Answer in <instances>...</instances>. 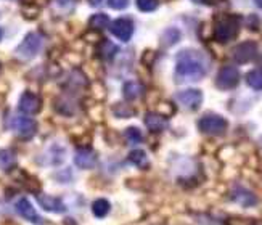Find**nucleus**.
I'll list each match as a JSON object with an SVG mask.
<instances>
[{
  "mask_svg": "<svg viewBox=\"0 0 262 225\" xmlns=\"http://www.w3.org/2000/svg\"><path fill=\"white\" fill-rule=\"evenodd\" d=\"M111 209V205H110V201L105 199V198H98L94 201V205H92V211L97 217H105L106 214L110 212Z\"/></svg>",
  "mask_w": 262,
  "mask_h": 225,
  "instance_id": "obj_23",
  "label": "nucleus"
},
{
  "mask_svg": "<svg viewBox=\"0 0 262 225\" xmlns=\"http://www.w3.org/2000/svg\"><path fill=\"white\" fill-rule=\"evenodd\" d=\"M119 109H122V111H118V112H115V115L118 116V118H129V116H132L134 115V111L127 106V105H116Z\"/></svg>",
  "mask_w": 262,
  "mask_h": 225,
  "instance_id": "obj_28",
  "label": "nucleus"
},
{
  "mask_svg": "<svg viewBox=\"0 0 262 225\" xmlns=\"http://www.w3.org/2000/svg\"><path fill=\"white\" fill-rule=\"evenodd\" d=\"M108 5L113 10H124L129 7V0H108Z\"/></svg>",
  "mask_w": 262,
  "mask_h": 225,
  "instance_id": "obj_27",
  "label": "nucleus"
},
{
  "mask_svg": "<svg viewBox=\"0 0 262 225\" xmlns=\"http://www.w3.org/2000/svg\"><path fill=\"white\" fill-rule=\"evenodd\" d=\"M43 45V37L39 32H29L26 37L21 40V43L16 47L15 55L19 60H32L34 56H37L39 52L42 50Z\"/></svg>",
  "mask_w": 262,
  "mask_h": 225,
  "instance_id": "obj_3",
  "label": "nucleus"
},
{
  "mask_svg": "<svg viewBox=\"0 0 262 225\" xmlns=\"http://www.w3.org/2000/svg\"><path fill=\"white\" fill-rule=\"evenodd\" d=\"M209 60L201 50L196 49H184L177 53L176 60V82H198L208 74Z\"/></svg>",
  "mask_w": 262,
  "mask_h": 225,
  "instance_id": "obj_1",
  "label": "nucleus"
},
{
  "mask_svg": "<svg viewBox=\"0 0 262 225\" xmlns=\"http://www.w3.org/2000/svg\"><path fill=\"white\" fill-rule=\"evenodd\" d=\"M89 2H90V5H92V7H97V5H100L101 0H89Z\"/></svg>",
  "mask_w": 262,
  "mask_h": 225,
  "instance_id": "obj_31",
  "label": "nucleus"
},
{
  "mask_svg": "<svg viewBox=\"0 0 262 225\" xmlns=\"http://www.w3.org/2000/svg\"><path fill=\"white\" fill-rule=\"evenodd\" d=\"M110 31L119 40L127 42L134 34V21L130 18H118L110 25Z\"/></svg>",
  "mask_w": 262,
  "mask_h": 225,
  "instance_id": "obj_9",
  "label": "nucleus"
},
{
  "mask_svg": "<svg viewBox=\"0 0 262 225\" xmlns=\"http://www.w3.org/2000/svg\"><path fill=\"white\" fill-rule=\"evenodd\" d=\"M135 5L140 11L150 13V11H155L159 7V0H135Z\"/></svg>",
  "mask_w": 262,
  "mask_h": 225,
  "instance_id": "obj_26",
  "label": "nucleus"
},
{
  "mask_svg": "<svg viewBox=\"0 0 262 225\" xmlns=\"http://www.w3.org/2000/svg\"><path fill=\"white\" fill-rule=\"evenodd\" d=\"M39 205L42 206V209L50 211V212H66V206L64 202L55 196L50 195H39L37 196Z\"/></svg>",
  "mask_w": 262,
  "mask_h": 225,
  "instance_id": "obj_15",
  "label": "nucleus"
},
{
  "mask_svg": "<svg viewBox=\"0 0 262 225\" xmlns=\"http://www.w3.org/2000/svg\"><path fill=\"white\" fill-rule=\"evenodd\" d=\"M196 4H204V5H211V0H193Z\"/></svg>",
  "mask_w": 262,
  "mask_h": 225,
  "instance_id": "obj_30",
  "label": "nucleus"
},
{
  "mask_svg": "<svg viewBox=\"0 0 262 225\" xmlns=\"http://www.w3.org/2000/svg\"><path fill=\"white\" fill-rule=\"evenodd\" d=\"M0 71H2V64H0Z\"/></svg>",
  "mask_w": 262,
  "mask_h": 225,
  "instance_id": "obj_34",
  "label": "nucleus"
},
{
  "mask_svg": "<svg viewBox=\"0 0 262 225\" xmlns=\"http://www.w3.org/2000/svg\"><path fill=\"white\" fill-rule=\"evenodd\" d=\"M2 37H4V31H2V28H0V40H2Z\"/></svg>",
  "mask_w": 262,
  "mask_h": 225,
  "instance_id": "obj_33",
  "label": "nucleus"
},
{
  "mask_svg": "<svg viewBox=\"0 0 262 225\" xmlns=\"http://www.w3.org/2000/svg\"><path fill=\"white\" fill-rule=\"evenodd\" d=\"M10 129L13 130L18 137L28 140V139L34 137V133L37 132V124L31 118L15 116V118H11V121H10Z\"/></svg>",
  "mask_w": 262,
  "mask_h": 225,
  "instance_id": "obj_5",
  "label": "nucleus"
},
{
  "mask_svg": "<svg viewBox=\"0 0 262 225\" xmlns=\"http://www.w3.org/2000/svg\"><path fill=\"white\" fill-rule=\"evenodd\" d=\"M15 209L19 216L25 217L28 222H31L34 225H43V219L39 216L37 211L34 209V206L31 205V201L28 198H18L15 202Z\"/></svg>",
  "mask_w": 262,
  "mask_h": 225,
  "instance_id": "obj_10",
  "label": "nucleus"
},
{
  "mask_svg": "<svg viewBox=\"0 0 262 225\" xmlns=\"http://www.w3.org/2000/svg\"><path fill=\"white\" fill-rule=\"evenodd\" d=\"M176 100H177V103L180 106H184L185 109L196 111L203 103V92L198 88H185L176 94Z\"/></svg>",
  "mask_w": 262,
  "mask_h": 225,
  "instance_id": "obj_7",
  "label": "nucleus"
},
{
  "mask_svg": "<svg viewBox=\"0 0 262 225\" xmlns=\"http://www.w3.org/2000/svg\"><path fill=\"white\" fill-rule=\"evenodd\" d=\"M118 50H119L118 45L111 43L110 40H103V42H101V45H100V49H98L101 58H105V60H111L113 56L118 53Z\"/></svg>",
  "mask_w": 262,
  "mask_h": 225,
  "instance_id": "obj_24",
  "label": "nucleus"
},
{
  "mask_svg": "<svg viewBox=\"0 0 262 225\" xmlns=\"http://www.w3.org/2000/svg\"><path fill=\"white\" fill-rule=\"evenodd\" d=\"M18 108L25 115H37L42 108V100L32 92H25L18 101Z\"/></svg>",
  "mask_w": 262,
  "mask_h": 225,
  "instance_id": "obj_11",
  "label": "nucleus"
},
{
  "mask_svg": "<svg viewBox=\"0 0 262 225\" xmlns=\"http://www.w3.org/2000/svg\"><path fill=\"white\" fill-rule=\"evenodd\" d=\"M257 43L254 40H246L238 43L236 47H233L232 50V58L238 63V64H246L249 61H253L257 56Z\"/></svg>",
  "mask_w": 262,
  "mask_h": 225,
  "instance_id": "obj_6",
  "label": "nucleus"
},
{
  "mask_svg": "<svg viewBox=\"0 0 262 225\" xmlns=\"http://www.w3.org/2000/svg\"><path fill=\"white\" fill-rule=\"evenodd\" d=\"M246 22H248V26L251 28L253 31H257V29H259V26H260V19H259V16H257V15H249Z\"/></svg>",
  "mask_w": 262,
  "mask_h": 225,
  "instance_id": "obj_29",
  "label": "nucleus"
},
{
  "mask_svg": "<svg viewBox=\"0 0 262 225\" xmlns=\"http://www.w3.org/2000/svg\"><path fill=\"white\" fill-rule=\"evenodd\" d=\"M240 26H242V19L238 15H222L219 18H215L214 21L212 36L221 43L232 42L233 39H236L238 32H240Z\"/></svg>",
  "mask_w": 262,
  "mask_h": 225,
  "instance_id": "obj_2",
  "label": "nucleus"
},
{
  "mask_svg": "<svg viewBox=\"0 0 262 225\" xmlns=\"http://www.w3.org/2000/svg\"><path fill=\"white\" fill-rule=\"evenodd\" d=\"M124 137H126V140L130 145H139L143 142V135H142L140 129H137V127H127L126 132H124Z\"/></svg>",
  "mask_w": 262,
  "mask_h": 225,
  "instance_id": "obj_25",
  "label": "nucleus"
},
{
  "mask_svg": "<svg viewBox=\"0 0 262 225\" xmlns=\"http://www.w3.org/2000/svg\"><path fill=\"white\" fill-rule=\"evenodd\" d=\"M16 164V154L13 150H0V171H10Z\"/></svg>",
  "mask_w": 262,
  "mask_h": 225,
  "instance_id": "obj_18",
  "label": "nucleus"
},
{
  "mask_svg": "<svg viewBox=\"0 0 262 225\" xmlns=\"http://www.w3.org/2000/svg\"><path fill=\"white\" fill-rule=\"evenodd\" d=\"M180 39H182V32L177 28H167L161 36V43L164 47H172Z\"/></svg>",
  "mask_w": 262,
  "mask_h": 225,
  "instance_id": "obj_20",
  "label": "nucleus"
},
{
  "mask_svg": "<svg viewBox=\"0 0 262 225\" xmlns=\"http://www.w3.org/2000/svg\"><path fill=\"white\" fill-rule=\"evenodd\" d=\"M240 82V71L235 66H224L215 77V85L221 90H232Z\"/></svg>",
  "mask_w": 262,
  "mask_h": 225,
  "instance_id": "obj_8",
  "label": "nucleus"
},
{
  "mask_svg": "<svg viewBox=\"0 0 262 225\" xmlns=\"http://www.w3.org/2000/svg\"><path fill=\"white\" fill-rule=\"evenodd\" d=\"M246 84L254 90H262V68H257V70H253L246 74Z\"/></svg>",
  "mask_w": 262,
  "mask_h": 225,
  "instance_id": "obj_22",
  "label": "nucleus"
},
{
  "mask_svg": "<svg viewBox=\"0 0 262 225\" xmlns=\"http://www.w3.org/2000/svg\"><path fill=\"white\" fill-rule=\"evenodd\" d=\"M254 4H256V5H257L260 10H262V0H254Z\"/></svg>",
  "mask_w": 262,
  "mask_h": 225,
  "instance_id": "obj_32",
  "label": "nucleus"
},
{
  "mask_svg": "<svg viewBox=\"0 0 262 225\" xmlns=\"http://www.w3.org/2000/svg\"><path fill=\"white\" fill-rule=\"evenodd\" d=\"M233 199L236 202H240L242 206H246V208L248 206H254L257 202L256 196L251 193V191L243 188V187H235L233 188Z\"/></svg>",
  "mask_w": 262,
  "mask_h": 225,
  "instance_id": "obj_17",
  "label": "nucleus"
},
{
  "mask_svg": "<svg viewBox=\"0 0 262 225\" xmlns=\"http://www.w3.org/2000/svg\"><path fill=\"white\" fill-rule=\"evenodd\" d=\"M143 92H145L143 85L140 82H137V81H127V82H124V85H122V95L129 101L140 98L143 95Z\"/></svg>",
  "mask_w": 262,
  "mask_h": 225,
  "instance_id": "obj_16",
  "label": "nucleus"
},
{
  "mask_svg": "<svg viewBox=\"0 0 262 225\" xmlns=\"http://www.w3.org/2000/svg\"><path fill=\"white\" fill-rule=\"evenodd\" d=\"M145 126L148 130L151 132H163L167 129L169 122L163 115H158V112H146L145 115Z\"/></svg>",
  "mask_w": 262,
  "mask_h": 225,
  "instance_id": "obj_14",
  "label": "nucleus"
},
{
  "mask_svg": "<svg viewBox=\"0 0 262 225\" xmlns=\"http://www.w3.org/2000/svg\"><path fill=\"white\" fill-rule=\"evenodd\" d=\"M227 127H229L227 119L221 115H215V112H206L198 121L200 132L206 135H222L225 133Z\"/></svg>",
  "mask_w": 262,
  "mask_h": 225,
  "instance_id": "obj_4",
  "label": "nucleus"
},
{
  "mask_svg": "<svg viewBox=\"0 0 262 225\" xmlns=\"http://www.w3.org/2000/svg\"><path fill=\"white\" fill-rule=\"evenodd\" d=\"M97 161H98V156L94 150L90 148H81L76 151V156H74V163L77 167L81 169H94L97 166Z\"/></svg>",
  "mask_w": 262,
  "mask_h": 225,
  "instance_id": "obj_13",
  "label": "nucleus"
},
{
  "mask_svg": "<svg viewBox=\"0 0 262 225\" xmlns=\"http://www.w3.org/2000/svg\"><path fill=\"white\" fill-rule=\"evenodd\" d=\"M110 25H111V21H110L108 15H105V13L92 15L89 19V28L94 31H103V29L110 28Z\"/></svg>",
  "mask_w": 262,
  "mask_h": 225,
  "instance_id": "obj_19",
  "label": "nucleus"
},
{
  "mask_svg": "<svg viewBox=\"0 0 262 225\" xmlns=\"http://www.w3.org/2000/svg\"><path fill=\"white\" fill-rule=\"evenodd\" d=\"M66 160V150L60 145H52L47 148L42 156H40V164L43 166H60Z\"/></svg>",
  "mask_w": 262,
  "mask_h": 225,
  "instance_id": "obj_12",
  "label": "nucleus"
},
{
  "mask_svg": "<svg viewBox=\"0 0 262 225\" xmlns=\"http://www.w3.org/2000/svg\"><path fill=\"white\" fill-rule=\"evenodd\" d=\"M260 145H262V137H260Z\"/></svg>",
  "mask_w": 262,
  "mask_h": 225,
  "instance_id": "obj_35",
  "label": "nucleus"
},
{
  "mask_svg": "<svg viewBox=\"0 0 262 225\" xmlns=\"http://www.w3.org/2000/svg\"><path fill=\"white\" fill-rule=\"evenodd\" d=\"M129 161L134 164V166H137L139 169H145V167H148V164H150V161H148V156H146V153L143 151V150H132L130 153H129Z\"/></svg>",
  "mask_w": 262,
  "mask_h": 225,
  "instance_id": "obj_21",
  "label": "nucleus"
}]
</instances>
